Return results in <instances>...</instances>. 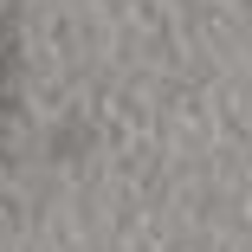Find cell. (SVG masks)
Instances as JSON below:
<instances>
[{
  "mask_svg": "<svg viewBox=\"0 0 252 252\" xmlns=\"http://www.w3.org/2000/svg\"><path fill=\"white\" fill-rule=\"evenodd\" d=\"M7 104H13V32L0 20V142H7Z\"/></svg>",
  "mask_w": 252,
  "mask_h": 252,
  "instance_id": "cell-1",
  "label": "cell"
}]
</instances>
